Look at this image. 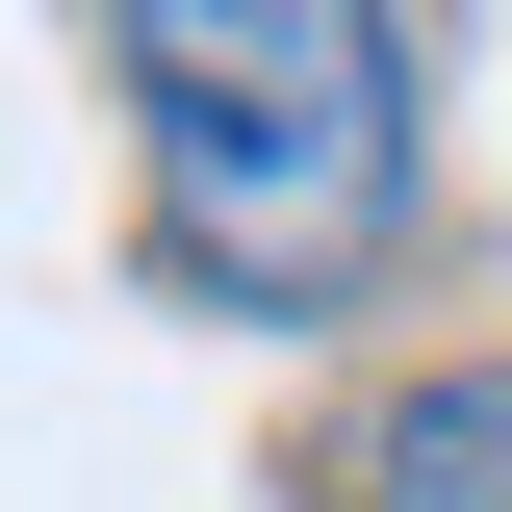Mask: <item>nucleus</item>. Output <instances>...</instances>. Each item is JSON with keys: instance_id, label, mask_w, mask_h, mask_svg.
<instances>
[{"instance_id": "1", "label": "nucleus", "mask_w": 512, "mask_h": 512, "mask_svg": "<svg viewBox=\"0 0 512 512\" xmlns=\"http://www.w3.org/2000/svg\"><path fill=\"white\" fill-rule=\"evenodd\" d=\"M154 256L205 308H359L384 205H410V26L384 0H128L103 26Z\"/></svg>"}, {"instance_id": "2", "label": "nucleus", "mask_w": 512, "mask_h": 512, "mask_svg": "<svg viewBox=\"0 0 512 512\" xmlns=\"http://www.w3.org/2000/svg\"><path fill=\"white\" fill-rule=\"evenodd\" d=\"M333 512H512V359H461V384H384L359 436H333Z\"/></svg>"}]
</instances>
